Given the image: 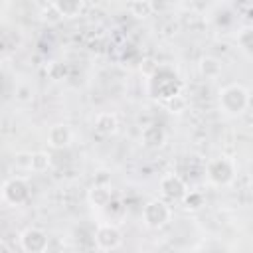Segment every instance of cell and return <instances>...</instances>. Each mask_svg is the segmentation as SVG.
Instances as JSON below:
<instances>
[{
    "mask_svg": "<svg viewBox=\"0 0 253 253\" xmlns=\"http://www.w3.org/2000/svg\"><path fill=\"white\" fill-rule=\"evenodd\" d=\"M249 103H251L249 91L239 83H231V85H227L219 91V109L225 115L237 117V115L247 111Z\"/></svg>",
    "mask_w": 253,
    "mask_h": 253,
    "instance_id": "1",
    "label": "cell"
},
{
    "mask_svg": "<svg viewBox=\"0 0 253 253\" xmlns=\"http://www.w3.org/2000/svg\"><path fill=\"white\" fill-rule=\"evenodd\" d=\"M208 180L215 186H227L235 178V162L227 156H215L206 166Z\"/></svg>",
    "mask_w": 253,
    "mask_h": 253,
    "instance_id": "2",
    "label": "cell"
},
{
    "mask_svg": "<svg viewBox=\"0 0 253 253\" xmlns=\"http://www.w3.org/2000/svg\"><path fill=\"white\" fill-rule=\"evenodd\" d=\"M170 217H172V210L162 200H150L142 208V221L150 229H158V227L166 225L170 221Z\"/></svg>",
    "mask_w": 253,
    "mask_h": 253,
    "instance_id": "3",
    "label": "cell"
},
{
    "mask_svg": "<svg viewBox=\"0 0 253 253\" xmlns=\"http://www.w3.org/2000/svg\"><path fill=\"white\" fill-rule=\"evenodd\" d=\"M32 192L24 178H10L2 186V200L10 206H24L30 200Z\"/></svg>",
    "mask_w": 253,
    "mask_h": 253,
    "instance_id": "4",
    "label": "cell"
},
{
    "mask_svg": "<svg viewBox=\"0 0 253 253\" xmlns=\"http://www.w3.org/2000/svg\"><path fill=\"white\" fill-rule=\"evenodd\" d=\"M93 241H95V247L101 251H115L123 243V233L113 223H101L93 233Z\"/></svg>",
    "mask_w": 253,
    "mask_h": 253,
    "instance_id": "5",
    "label": "cell"
},
{
    "mask_svg": "<svg viewBox=\"0 0 253 253\" xmlns=\"http://www.w3.org/2000/svg\"><path fill=\"white\" fill-rule=\"evenodd\" d=\"M49 247V237L40 227H28L20 233V249L26 253H43Z\"/></svg>",
    "mask_w": 253,
    "mask_h": 253,
    "instance_id": "6",
    "label": "cell"
},
{
    "mask_svg": "<svg viewBox=\"0 0 253 253\" xmlns=\"http://www.w3.org/2000/svg\"><path fill=\"white\" fill-rule=\"evenodd\" d=\"M160 190L168 200H184L188 188L178 174H166L160 180Z\"/></svg>",
    "mask_w": 253,
    "mask_h": 253,
    "instance_id": "7",
    "label": "cell"
},
{
    "mask_svg": "<svg viewBox=\"0 0 253 253\" xmlns=\"http://www.w3.org/2000/svg\"><path fill=\"white\" fill-rule=\"evenodd\" d=\"M71 138H73L71 128H69L67 125H63V123L53 125V126L49 128V132H47V142H49L53 148H65V146H69Z\"/></svg>",
    "mask_w": 253,
    "mask_h": 253,
    "instance_id": "8",
    "label": "cell"
},
{
    "mask_svg": "<svg viewBox=\"0 0 253 253\" xmlns=\"http://www.w3.org/2000/svg\"><path fill=\"white\" fill-rule=\"evenodd\" d=\"M117 126H119V121H117L115 113L105 111V113H99L95 117V130L99 134H103V136H111L117 130Z\"/></svg>",
    "mask_w": 253,
    "mask_h": 253,
    "instance_id": "9",
    "label": "cell"
},
{
    "mask_svg": "<svg viewBox=\"0 0 253 253\" xmlns=\"http://www.w3.org/2000/svg\"><path fill=\"white\" fill-rule=\"evenodd\" d=\"M89 202L95 206V208H107L111 202H113V196H111V190L107 184H95L91 190H89Z\"/></svg>",
    "mask_w": 253,
    "mask_h": 253,
    "instance_id": "10",
    "label": "cell"
},
{
    "mask_svg": "<svg viewBox=\"0 0 253 253\" xmlns=\"http://www.w3.org/2000/svg\"><path fill=\"white\" fill-rule=\"evenodd\" d=\"M53 8L61 18H75L83 10V0H53Z\"/></svg>",
    "mask_w": 253,
    "mask_h": 253,
    "instance_id": "11",
    "label": "cell"
},
{
    "mask_svg": "<svg viewBox=\"0 0 253 253\" xmlns=\"http://www.w3.org/2000/svg\"><path fill=\"white\" fill-rule=\"evenodd\" d=\"M164 140H166V132H164L160 126L150 125V126H144V128H142V142H144L146 146L158 148V146L164 144Z\"/></svg>",
    "mask_w": 253,
    "mask_h": 253,
    "instance_id": "12",
    "label": "cell"
},
{
    "mask_svg": "<svg viewBox=\"0 0 253 253\" xmlns=\"http://www.w3.org/2000/svg\"><path fill=\"white\" fill-rule=\"evenodd\" d=\"M200 71H202L204 77L213 79V77H217V75L221 73V61L215 59V57H211V55L202 57V61H200Z\"/></svg>",
    "mask_w": 253,
    "mask_h": 253,
    "instance_id": "13",
    "label": "cell"
},
{
    "mask_svg": "<svg viewBox=\"0 0 253 253\" xmlns=\"http://www.w3.org/2000/svg\"><path fill=\"white\" fill-rule=\"evenodd\" d=\"M49 164H51V156L47 152H43V150L32 152V166H30V170H34V172H45L49 168Z\"/></svg>",
    "mask_w": 253,
    "mask_h": 253,
    "instance_id": "14",
    "label": "cell"
},
{
    "mask_svg": "<svg viewBox=\"0 0 253 253\" xmlns=\"http://www.w3.org/2000/svg\"><path fill=\"white\" fill-rule=\"evenodd\" d=\"M130 12L136 18H146V16H150L154 12V4H152V0H132Z\"/></svg>",
    "mask_w": 253,
    "mask_h": 253,
    "instance_id": "15",
    "label": "cell"
},
{
    "mask_svg": "<svg viewBox=\"0 0 253 253\" xmlns=\"http://www.w3.org/2000/svg\"><path fill=\"white\" fill-rule=\"evenodd\" d=\"M237 43L239 47L247 53V55H253V28H245L237 34Z\"/></svg>",
    "mask_w": 253,
    "mask_h": 253,
    "instance_id": "16",
    "label": "cell"
},
{
    "mask_svg": "<svg viewBox=\"0 0 253 253\" xmlns=\"http://www.w3.org/2000/svg\"><path fill=\"white\" fill-rule=\"evenodd\" d=\"M184 206L188 208V210H200L202 206H204V194L202 192H186V196H184Z\"/></svg>",
    "mask_w": 253,
    "mask_h": 253,
    "instance_id": "17",
    "label": "cell"
},
{
    "mask_svg": "<svg viewBox=\"0 0 253 253\" xmlns=\"http://www.w3.org/2000/svg\"><path fill=\"white\" fill-rule=\"evenodd\" d=\"M166 105H168V109H170L172 113H182V111L186 109V99H184L180 93H176V95H172L170 99H166Z\"/></svg>",
    "mask_w": 253,
    "mask_h": 253,
    "instance_id": "18",
    "label": "cell"
},
{
    "mask_svg": "<svg viewBox=\"0 0 253 253\" xmlns=\"http://www.w3.org/2000/svg\"><path fill=\"white\" fill-rule=\"evenodd\" d=\"M32 97H34V93H32V89L30 87H26V85H22V87H18L16 89V99L18 101H32Z\"/></svg>",
    "mask_w": 253,
    "mask_h": 253,
    "instance_id": "19",
    "label": "cell"
},
{
    "mask_svg": "<svg viewBox=\"0 0 253 253\" xmlns=\"http://www.w3.org/2000/svg\"><path fill=\"white\" fill-rule=\"evenodd\" d=\"M16 164L30 170V166H32V152H20V154L16 156Z\"/></svg>",
    "mask_w": 253,
    "mask_h": 253,
    "instance_id": "20",
    "label": "cell"
},
{
    "mask_svg": "<svg viewBox=\"0 0 253 253\" xmlns=\"http://www.w3.org/2000/svg\"><path fill=\"white\" fill-rule=\"evenodd\" d=\"M247 172H249V176H251V180H253V160L249 162V166H247Z\"/></svg>",
    "mask_w": 253,
    "mask_h": 253,
    "instance_id": "21",
    "label": "cell"
}]
</instances>
